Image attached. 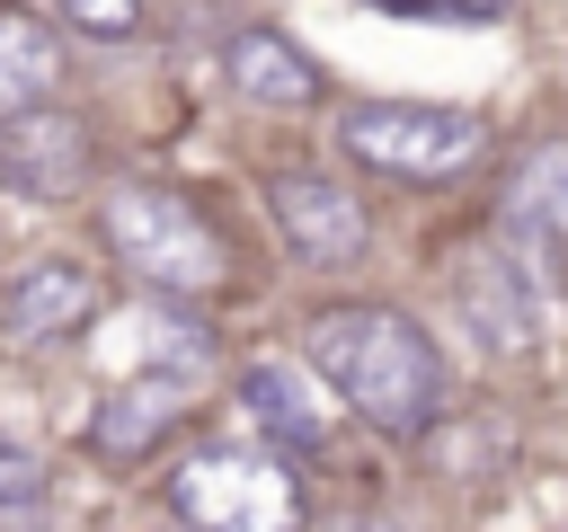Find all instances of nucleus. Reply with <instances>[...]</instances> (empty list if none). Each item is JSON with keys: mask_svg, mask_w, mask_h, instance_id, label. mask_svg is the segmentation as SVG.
<instances>
[{"mask_svg": "<svg viewBox=\"0 0 568 532\" xmlns=\"http://www.w3.org/2000/svg\"><path fill=\"white\" fill-rule=\"evenodd\" d=\"M302 337H311L320 381L355 417H373L382 434H426L435 426V408H444V355H435V337L408 310H390V301H337Z\"/></svg>", "mask_w": 568, "mask_h": 532, "instance_id": "nucleus-1", "label": "nucleus"}, {"mask_svg": "<svg viewBox=\"0 0 568 532\" xmlns=\"http://www.w3.org/2000/svg\"><path fill=\"white\" fill-rule=\"evenodd\" d=\"M106 248L142 275V284H160V293H213L222 284V231L178 195V186H142V177H124V186H106Z\"/></svg>", "mask_w": 568, "mask_h": 532, "instance_id": "nucleus-2", "label": "nucleus"}, {"mask_svg": "<svg viewBox=\"0 0 568 532\" xmlns=\"http://www.w3.org/2000/svg\"><path fill=\"white\" fill-rule=\"evenodd\" d=\"M346 151L390 168V177H453L462 160H479V115L462 106H426V98H373L346 124Z\"/></svg>", "mask_w": 568, "mask_h": 532, "instance_id": "nucleus-3", "label": "nucleus"}, {"mask_svg": "<svg viewBox=\"0 0 568 532\" xmlns=\"http://www.w3.org/2000/svg\"><path fill=\"white\" fill-rule=\"evenodd\" d=\"M178 505L204 532H284L293 523V479L275 461H248V452H204V461L178 470Z\"/></svg>", "mask_w": 568, "mask_h": 532, "instance_id": "nucleus-4", "label": "nucleus"}, {"mask_svg": "<svg viewBox=\"0 0 568 532\" xmlns=\"http://www.w3.org/2000/svg\"><path fill=\"white\" fill-rule=\"evenodd\" d=\"M453 301L488 355H524L541 337V284H532V257H515V248H470L453 266Z\"/></svg>", "mask_w": 568, "mask_h": 532, "instance_id": "nucleus-5", "label": "nucleus"}, {"mask_svg": "<svg viewBox=\"0 0 568 532\" xmlns=\"http://www.w3.org/2000/svg\"><path fill=\"white\" fill-rule=\"evenodd\" d=\"M266 213H275V231H284V248L302 266H355L364 257V204L337 177H320V168L266 177Z\"/></svg>", "mask_w": 568, "mask_h": 532, "instance_id": "nucleus-6", "label": "nucleus"}, {"mask_svg": "<svg viewBox=\"0 0 568 532\" xmlns=\"http://www.w3.org/2000/svg\"><path fill=\"white\" fill-rule=\"evenodd\" d=\"M89 310H98V275H89L80 257H27V266L0 284V337H18V346H53V337H71Z\"/></svg>", "mask_w": 568, "mask_h": 532, "instance_id": "nucleus-7", "label": "nucleus"}, {"mask_svg": "<svg viewBox=\"0 0 568 532\" xmlns=\"http://www.w3.org/2000/svg\"><path fill=\"white\" fill-rule=\"evenodd\" d=\"M80 168H89V142H80L71 115H53V106L0 115V177H9L18 195H71Z\"/></svg>", "mask_w": 568, "mask_h": 532, "instance_id": "nucleus-8", "label": "nucleus"}, {"mask_svg": "<svg viewBox=\"0 0 568 532\" xmlns=\"http://www.w3.org/2000/svg\"><path fill=\"white\" fill-rule=\"evenodd\" d=\"M178 417H186V381H178V372H133V381H115V390L98 399L89 443H98L106 461H142Z\"/></svg>", "mask_w": 568, "mask_h": 532, "instance_id": "nucleus-9", "label": "nucleus"}, {"mask_svg": "<svg viewBox=\"0 0 568 532\" xmlns=\"http://www.w3.org/2000/svg\"><path fill=\"white\" fill-rule=\"evenodd\" d=\"M506 231L524 257H568V142H541L506 186Z\"/></svg>", "mask_w": 568, "mask_h": 532, "instance_id": "nucleus-10", "label": "nucleus"}, {"mask_svg": "<svg viewBox=\"0 0 568 532\" xmlns=\"http://www.w3.org/2000/svg\"><path fill=\"white\" fill-rule=\"evenodd\" d=\"M231 89L257 98V106H311V98H320V71H311L284 35L248 27V35H231Z\"/></svg>", "mask_w": 568, "mask_h": 532, "instance_id": "nucleus-11", "label": "nucleus"}, {"mask_svg": "<svg viewBox=\"0 0 568 532\" xmlns=\"http://www.w3.org/2000/svg\"><path fill=\"white\" fill-rule=\"evenodd\" d=\"M240 399H248V417H257L275 443H320V434H328V408H320V390H311L293 364H248Z\"/></svg>", "mask_w": 568, "mask_h": 532, "instance_id": "nucleus-12", "label": "nucleus"}, {"mask_svg": "<svg viewBox=\"0 0 568 532\" xmlns=\"http://www.w3.org/2000/svg\"><path fill=\"white\" fill-rule=\"evenodd\" d=\"M53 80H62V53H53V35H44L27 9H9V0H0V115H18V106H44V98H53Z\"/></svg>", "mask_w": 568, "mask_h": 532, "instance_id": "nucleus-13", "label": "nucleus"}, {"mask_svg": "<svg viewBox=\"0 0 568 532\" xmlns=\"http://www.w3.org/2000/svg\"><path fill=\"white\" fill-rule=\"evenodd\" d=\"M124 337H133V355L151 364V372H195L204 364V328L195 319H169V310H142V319H124Z\"/></svg>", "mask_w": 568, "mask_h": 532, "instance_id": "nucleus-14", "label": "nucleus"}, {"mask_svg": "<svg viewBox=\"0 0 568 532\" xmlns=\"http://www.w3.org/2000/svg\"><path fill=\"white\" fill-rule=\"evenodd\" d=\"M62 9H71L89 35H133V18H142L133 0H62Z\"/></svg>", "mask_w": 568, "mask_h": 532, "instance_id": "nucleus-15", "label": "nucleus"}, {"mask_svg": "<svg viewBox=\"0 0 568 532\" xmlns=\"http://www.w3.org/2000/svg\"><path fill=\"white\" fill-rule=\"evenodd\" d=\"M27 497H36V461L0 434V505H27Z\"/></svg>", "mask_w": 568, "mask_h": 532, "instance_id": "nucleus-16", "label": "nucleus"}, {"mask_svg": "<svg viewBox=\"0 0 568 532\" xmlns=\"http://www.w3.org/2000/svg\"><path fill=\"white\" fill-rule=\"evenodd\" d=\"M373 9H408V18H497L506 0H373Z\"/></svg>", "mask_w": 568, "mask_h": 532, "instance_id": "nucleus-17", "label": "nucleus"}, {"mask_svg": "<svg viewBox=\"0 0 568 532\" xmlns=\"http://www.w3.org/2000/svg\"><path fill=\"white\" fill-rule=\"evenodd\" d=\"M328 532H399V523H382V514H346V523H328Z\"/></svg>", "mask_w": 568, "mask_h": 532, "instance_id": "nucleus-18", "label": "nucleus"}]
</instances>
